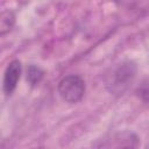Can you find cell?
Instances as JSON below:
<instances>
[{
    "label": "cell",
    "instance_id": "1",
    "mask_svg": "<svg viewBox=\"0 0 149 149\" xmlns=\"http://www.w3.org/2000/svg\"><path fill=\"white\" fill-rule=\"evenodd\" d=\"M140 140L130 130L111 132L97 140L92 149H139Z\"/></svg>",
    "mask_w": 149,
    "mask_h": 149
},
{
    "label": "cell",
    "instance_id": "2",
    "mask_svg": "<svg viewBox=\"0 0 149 149\" xmlns=\"http://www.w3.org/2000/svg\"><path fill=\"white\" fill-rule=\"evenodd\" d=\"M135 76V65L132 62H123L116 65L111 74H108L106 79V85L111 92L122 93L129 83H132Z\"/></svg>",
    "mask_w": 149,
    "mask_h": 149
},
{
    "label": "cell",
    "instance_id": "3",
    "mask_svg": "<svg viewBox=\"0 0 149 149\" xmlns=\"http://www.w3.org/2000/svg\"><path fill=\"white\" fill-rule=\"evenodd\" d=\"M58 93L66 102L76 104L81 100L85 93V81L77 74L66 76L58 84Z\"/></svg>",
    "mask_w": 149,
    "mask_h": 149
},
{
    "label": "cell",
    "instance_id": "4",
    "mask_svg": "<svg viewBox=\"0 0 149 149\" xmlns=\"http://www.w3.org/2000/svg\"><path fill=\"white\" fill-rule=\"evenodd\" d=\"M21 74V63L19 61H12L6 71H5V77H3V91L7 95H10L20 79Z\"/></svg>",
    "mask_w": 149,
    "mask_h": 149
},
{
    "label": "cell",
    "instance_id": "5",
    "mask_svg": "<svg viewBox=\"0 0 149 149\" xmlns=\"http://www.w3.org/2000/svg\"><path fill=\"white\" fill-rule=\"evenodd\" d=\"M14 24V15L12 12H2L0 16V33L1 35L6 34L10 30V28Z\"/></svg>",
    "mask_w": 149,
    "mask_h": 149
},
{
    "label": "cell",
    "instance_id": "6",
    "mask_svg": "<svg viewBox=\"0 0 149 149\" xmlns=\"http://www.w3.org/2000/svg\"><path fill=\"white\" fill-rule=\"evenodd\" d=\"M42 76H43V72H42L38 68H36V66H30V68H29V71H28V79H29V81H30L33 85L38 84L40 80H41V78H42Z\"/></svg>",
    "mask_w": 149,
    "mask_h": 149
},
{
    "label": "cell",
    "instance_id": "7",
    "mask_svg": "<svg viewBox=\"0 0 149 149\" xmlns=\"http://www.w3.org/2000/svg\"><path fill=\"white\" fill-rule=\"evenodd\" d=\"M137 93L143 100L149 101V79L141 84V86L137 90Z\"/></svg>",
    "mask_w": 149,
    "mask_h": 149
}]
</instances>
